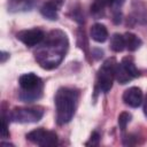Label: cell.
Returning <instances> with one entry per match:
<instances>
[{
  "instance_id": "cell-1",
  "label": "cell",
  "mask_w": 147,
  "mask_h": 147,
  "mask_svg": "<svg viewBox=\"0 0 147 147\" xmlns=\"http://www.w3.org/2000/svg\"><path fill=\"white\" fill-rule=\"evenodd\" d=\"M38 46L34 52L36 61L44 69H53L61 63L67 53L68 38L62 31L53 30L45 36V39Z\"/></svg>"
},
{
  "instance_id": "cell-2",
  "label": "cell",
  "mask_w": 147,
  "mask_h": 147,
  "mask_svg": "<svg viewBox=\"0 0 147 147\" xmlns=\"http://www.w3.org/2000/svg\"><path fill=\"white\" fill-rule=\"evenodd\" d=\"M54 100L57 124L63 125L69 123L75 115L78 101V92L69 87H61L57 90Z\"/></svg>"
},
{
  "instance_id": "cell-3",
  "label": "cell",
  "mask_w": 147,
  "mask_h": 147,
  "mask_svg": "<svg viewBox=\"0 0 147 147\" xmlns=\"http://www.w3.org/2000/svg\"><path fill=\"white\" fill-rule=\"evenodd\" d=\"M22 88L20 99L24 102H32L41 98L42 94V80L34 74H24L18 79Z\"/></svg>"
},
{
  "instance_id": "cell-4",
  "label": "cell",
  "mask_w": 147,
  "mask_h": 147,
  "mask_svg": "<svg viewBox=\"0 0 147 147\" xmlns=\"http://www.w3.org/2000/svg\"><path fill=\"white\" fill-rule=\"evenodd\" d=\"M115 59L111 57L105 61L98 71V86L99 90L103 93L109 92L113 87V82L115 78Z\"/></svg>"
},
{
  "instance_id": "cell-5",
  "label": "cell",
  "mask_w": 147,
  "mask_h": 147,
  "mask_svg": "<svg viewBox=\"0 0 147 147\" xmlns=\"http://www.w3.org/2000/svg\"><path fill=\"white\" fill-rule=\"evenodd\" d=\"M44 115L42 108L39 107H18L14 108L10 114L9 118L13 122H18V123H36L41 119Z\"/></svg>"
},
{
  "instance_id": "cell-6",
  "label": "cell",
  "mask_w": 147,
  "mask_h": 147,
  "mask_svg": "<svg viewBox=\"0 0 147 147\" xmlns=\"http://www.w3.org/2000/svg\"><path fill=\"white\" fill-rule=\"evenodd\" d=\"M26 139L41 147H53L57 145V134L53 131H46L42 127L29 132Z\"/></svg>"
},
{
  "instance_id": "cell-7",
  "label": "cell",
  "mask_w": 147,
  "mask_h": 147,
  "mask_svg": "<svg viewBox=\"0 0 147 147\" xmlns=\"http://www.w3.org/2000/svg\"><path fill=\"white\" fill-rule=\"evenodd\" d=\"M16 38L22 41L25 46L29 47H33V46H38L39 44L42 42V40L45 39V33L42 30L40 29H30V30H23L17 32Z\"/></svg>"
},
{
  "instance_id": "cell-8",
  "label": "cell",
  "mask_w": 147,
  "mask_h": 147,
  "mask_svg": "<svg viewBox=\"0 0 147 147\" xmlns=\"http://www.w3.org/2000/svg\"><path fill=\"white\" fill-rule=\"evenodd\" d=\"M123 101L129 107H132V108L139 107L142 102V92H141V90L137 86L127 88L123 93Z\"/></svg>"
},
{
  "instance_id": "cell-9",
  "label": "cell",
  "mask_w": 147,
  "mask_h": 147,
  "mask_svg": "<svg viewBox=\"0 0 147 147\" xmlns=\"http://www.w3.org/2000/svg\"><path fill=\"white\" fill-rule=\"evenodd\" d=\"M90 33H91L92 39L96 42H105L108 38V30H107L106 25H103L101 23L93 24L91 26Z\"/></svg>"
},
{
  "instance_id": "cell-10",
  "label": "cell",
  "mask_w": 147,
  "mask_h": 147,
  "mask_svg": "<svg viewBox=\"0 0 147 147\" xmlns=\"http://www.w3.org/2000/svg\"><path fill=\"white\" fill-rule=\"evenodd\" d=\"M115 79L119 84L124 85V84L129 83L130 80H132L133 76L129 72V70L121 62V63H116V67H115Z\"/></svg>"
},
{
  "instance_id": "cell-11",
  "label": "cell",
  "mask_w": 147,
  "mask_h": 147,
  "mask_svg": "<svg viewBox=\"0 0 147 147\" xmlns=\"http://www.w3.org/2000/svg\"><path fill=\"white\" fill-rule=\"evenodd\" d=\"M124 40H125V48H127V51L130 52L137 51L142 44L141 39L132 32H126L124 34Z\"/></svg>"
},
{
  "instance_id": "cell-12",
  "label": "cell",
  "mask_w": 147,
  "mask_h": 147,
  "mask_svg": "<svg viewBox=\"0 0 147 147\" xmlns=\"http://www.w3.org/2000/svg\"><path fill=\"white\" fill-rule=\"evenodd\" d=\"M57 9H59V7L49 0L44 3V6L40 8V11L44 17H46L51 21H55V20H57Z\"/></svg>"
},
{
  "instance_id": "cell-13",
  "label": "cell",
  "mask_w": 147,
  "mask_h": 147,
  "mask_svg": "<svg viewBox=\"0 0 147 147\" xmlns=\"http://www.w3.org/2000/svg\"><path fill=\"white\" fill-rule=\"evenodd\" d=\"M124 48H125L124 36L119 33H114L110 38V49L118 53V52H122Z\"/></svg>"
},
{
  "instance_id": "cell-14",
  "label": "cell",
  "mask_w": 147,
  "mask_h": 147,
  "mask_svg": "<svg viewBox=\"0 0 147 147\" xmlns=\"http://www.w3.org/2000/svg\"><path fill=\"white\" fill-rule=\"evenodd\" d=\"M114 0H95L94 3L91 6V10L93 14H101L106 6H113Z\"/></svg>"
},
{
  "instance_id": "cell-15",
  "label": "cell",
  "mask_w": 147,
  "mask_h": 147,
  "mask_svg": "<svg viewBox=\"0 0 147 147\" xmlns=\"http://www.w3.org/2000/svg\"><path fill=\"white\" fill-rule=\"evenodd\" d=\"M122 64L129 70V72L133 76V78H136V77H138L140 75L139 70L136 68V64H134V62H133V60L131 57H124L122 60Z\"/></svg>"
},
{
  "instance_id": "cell-16",
  "label": "cell",
  "mask_w": 147,
  "mask_h": 147,
  "mask_svg": "<svg viewBox=\"0 0 147 147\" xmlns=\"http://www.w3.org/2000/svg\"><path fill=\"white\" fill-rule=\"evenodd\" d=\"M132 119V115L127 111H123L118 115V126L122 131H124L126 129V125L131 122Z\"/></svg>"
},
{
  "instance_id": "cell-17",
  "label": "cell",
  "mask_w": 147,
  "mask_h": 147,
  "mask_svg": "<svg viewBox=\"0 0 147 147\" xmlns=\"http://www.w3.org/2000/svg\"><path fill=\"white\" fill-rule=\"evenodd\" d=\"M99 141H100V136L98 132H93L91 138H90V141L86 142V146H98L99 145Z\"/></svg>"
},
{
  "instance_id": "cell-18",
  "label": "cell",
  "mask_w": 147,
  "mask_h": 147,
  "mask_svg": "<svg viewBox=\"0 0 147 147\" xmlns=\"http://www.w3.org/2000/svg\"><path fill=\"white\" fill-rule=\"evenodd\" d=\"M1 123H2V129H1V137H2L3 139H5V138H8V137H9V132H8V126H7V121H6L5 116H2Z\"/></svg>"
},
{
  "instance_id": "cell-19",
  "label": "cell",
  "mask_w": 147,
  "mask_h": 147,
  "mask_svg": "<svg viewBox=\"0 0 147 147\" xmlns=\"http://www.w3.org/2000/svg\"><path fill=\"white\" fill-rule=\"evenodd\" d=\"M7 57H9V54L6 52H1V63H5Z\"/></svg>"
},
{
  "instance_id": "cell-20",
  "label": "cell",
  "mask_w": 147,
  "mask_h": 147,
  "mask_svg": "<svg viewBox=\"0 0 147 147\" xmlns=\"http://www.w3.org/2000/svg\"><path fill=\"white\" fill-rule=\"evenodd\" d=\"M144 114L147 116V94H146L145 100H144Z\"/></svg>"
}]
</instances>
